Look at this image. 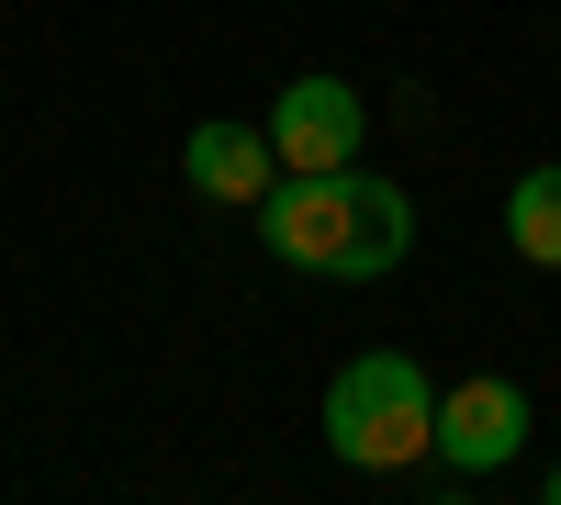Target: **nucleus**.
I'll return each instance as SVG.
<instances>
[{"label":"nucleus","mask_w":561,"mask_h":505,"mask_svg":"<svg viewBox=\"0 0 561 505\" xmlns=\"http://www.w3.org/2000/svg\"><path fill=\"white\" fill-rule=\"evenodd\" d=\"M528 427H539V404H528L517 371H460V382L438 393L427 461H449V472H505V461L528 449Z\"/></svg>","instance_id":"obj_3"},{"label":"nucleus","mask_w":561,"mask_h":505,"mask_svg":"<svg viewBox=\"0 0 561 505\" xmlns=\"http://www.w3.org/2000/svg\"><path fill=\"white\" fill-rule=\"evenodd\" d=\"M248 214H259V248L314 282H393L415 248V203L382 169H270Z\"/></svg>","instance_id":"obj_1"},{"label":"nucleus","mask_w":561,"mask_h":505,"mask_svg":"<svg viewBox=\"0 0 561 505\" xmlns=\"http://www.w3.org/2000/svg\"><path fill=\"white\" fill-rule=\"evenodd\" d=\"M270 169H280V158H270V124H225V113H214V124L180 135V180H192L203 203H259Z\"/></svg>","instance_id":"obj_5"},{"label":"nucleus","mask_w":561,"mask_h":505,"mask_svg":"<svg viewBox=\"0 0 561 505\" xmlns=\"http://www.w3.org/2000/svg\"><path fill=\"white\" fill-rule=\"evenodd\" d=\"M370 147V102L337 79V68H293L270 102V158L280 169H359Z\"/></svg>","instance_id":"obj_4"},{"label":"nucleus","mask_w":561,"mask_h":505,"mask_svg":"<svg viewBox=\"0 0 561 505\" xmlns=\"http://www.w3.org/2000/svg\"><path fill=\"white\" fill-rule=\"evenodd\" d=\"M539 505H561V461H550V483H539Z\"/></svg>","instance_id":"obj_7"},{"label":"nucleus","mask_w":561,"mask_h":505,"mask_svg":"<svg viewBox=\"0 0 561 505\" xmlns=\"http://www.w3.org/2000/svg\"><path fill=\"white\" fill-rule=\"evenodd\" d=\"M505 248L528 269H561V169H528L517 192H505Z\"/></svg>","instance_id":"obj_6"},{"label":"nucleus","mask_w":561,"mask_h":505,"mask_svg":"<svg viewBox=\"0 0 561 505\" xmlns=\"http://www.w3.org/2000/svg\"><path fill=\"white\" fill-rule=\"evenodd\" d=\"M427 427H438V382L404 348H370L325 382V449L348 472H415L427 461Z\"/></svg>","instance_id":"obj_2"}]
</instances>
